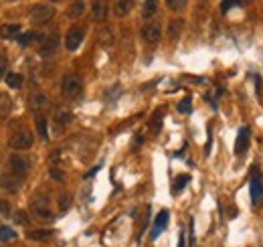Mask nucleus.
I'll return each instance as SVG.
<instances>
[{
    "label": "nucleus",
    "mask_w": 263,
    "mask_h": 247,
    "mask_svg": "<svg viewBox=\"0 0 263 247\" xmlns=\"http://www.w3.org/2000/svg\"><path fill=\"white\" fill-rule=\"evenodd\" d=\"M83 10H85V2H83V0H73L67 8V17L69 19H79L83 15Z\"/></svg>",
    "instance_id": "f3484780"
},
{
    "label": "nucleus",
    "mask_w": 263,
    "mask_h": 247,
    "mask_svg": "<svg viewBox=\"0 0 263 247\" xmlns=\"http://www.w3.org/2000/svg\"><path fill=\"white\" fill-rule=\"evenodd\" d=\"M10 213H12V211H10V203L2 199V201H0V215H4V217H8Z\"/></svg>",
    "instance_id": "f704fd0d"
},
{
    "label": "nucleus",
    "mask_w": 263,
    "mask_h": 247,
    "mask_svg": "<svg viewBox=\"0 0 263 247\" xmlns=\"http://www.w3.org/2000/svg\"><path fill=\"white\" fill-rule=\"evenodd\" d=\"M61 91L67 100H77L81 91H83V83H81V77L75 73H67L61 81Z\"/></svg>",
    "instance_id": "f03ea898"
},
{
    "label": "nucleus",
    "mask_w": 263,
    "mask_h": 247,
    "mask_svg": "<svg viewBox=\"0 0 263 247\" xmlns=\"http://www.w3.org/2000/svg\"><path fill=\"white\" fill-rule=\"evenodd\" d=\"M8 146L15 148V150H29L33 146V134H31V130H26V128L17 130L8 138Z\"/></svg>",
    "instance_id": "20e7f679"
},
{
    "label": "nucleus",
    "mask_w": 263,
    "mask_h": 247,
    "mask_svg": "<svg viewBox=\"0 0 263 247\" xmlns=\"http://www.w3.org/2000/svg\"><path fill=\"white\" fill-rule=\"evenodd\" d=\"M22 183H24V178L12 174L10 170L0 176V186H2L4 190H8V193H17V190L22 186Z\"/></svg>",
    "instance_id": "6e6552de"
},
{
    "label": "nucleus",
    "mask_w": 263,
    "mask_h": 247,
    "mask_svg": "<svg viewBox=\"0 0 263 247\" xmlns=\"http://www.w3.org/2000/svg\"><path fill=\"white\" fill-rule=\"evenodd\" d=\"M29 168H31V160L26 158V156L12 154V156L8 158V170H10L12 174H17V176H22V178H24V174L29 172Z\"/></svg>",
    "instance_id": "39448f33"
},
{
    "label": "nucleus",
    "mask_w": 263,
    "mask_h": 247,
    "mask_svg": "<svg viewBox=\"0 0 263 247\" xmlns=\"http://www.w3.org/2000/svg\"><path fill=\"white\" fill-rule=\"evenodd\" d=\"M51 178L57 183H63L65 181V172L63 170H57V168H51Z\"/></svg>",
    "instance_id": "72a5a7b5"
},
{
    "label": "nucleus",
    "mask_w": 263,
    "mask_h": 247,
    "mask_svg": "<svg viewBox=\"0 0 263 247\" xmlns=\"http://www.w3.org/2000/svg\"><path fill=\"white\" fill-rule=\"evenodd\" d=\"M8 2H15V0H8Z\"/></svg>",
    "instance_id": "79ce46f5"
},
{
    "label": "nucleus",
    "mask_w": 263,
    "mask_h": 247,
    "mask_svg": "<svg viewBox=\"0 0 263 247\" xmlns=\"http://www.w3.org/2000/svg\"><path fill=\"white\" fill-rule=\"evenodd\" d=\"M156 10H158V0H146L144 8H142V17H144L146 21H150L152 17L156 15Z\"/></svg>",
    "instance_id": "412c9836"
},
{
    "label": "nucleus",
    "mask_w": 263,
    "mask_h": 247,
    "mask_svg": "<svg viewBox=\"0 0 263 247\" xmlns=\"http://www.w3.org/2000/svg\"><path fill=\"white\" fill-rule=\"evenodd\" d=\"M10 112V95L0 93V118H6Z\"/></svg>",
    "instance_id": "393cba45"
},
{
    "label": "nucleus",
    "mask_w": 263,
    "mask_h": 247,
    "mask_svg": "<svg viewBox=\"0 0 263 247\" xmlns=\"http://www.w3.org/2000/svg\"><path fill=\"white\" fill-rule=\"evenodd\" d=\"M233 6H239L237 0H223V2H221V12H229Z\"/></svg>",
    "instance_id": "473e14b6"
},
{
    "label": "nucleus",
    "mask_w": 263,
    "mask_h": 247,
    "mask_svg": "<svg viewBox=\"0 0 263 247\" xmlns=\"http://www.w3.org/2000/svg\"><path fill=\"white\" fill-rule=\"evenodd\" d=\"M47 103H49V102H47V98H45L43 93H35L33 98H31V107H33V109H37V112H39L40 107H45Z\"/></svg>",
    "instance_id": "a878e982"
},
{
    "label": "nucleus",
    "mask_w": 263,
    "mask_h": 247,
    "mask_svg": "<svg viewBox=\"0 0 263 247\" xmlns=\"http://www.w3.org/2000/svg\"><path fill=\"white\" fill-rule=\"evenodd\" d=\"M160 35H162V31H160V24L158 22H150V24H146L144 29H142V39L146 41V43H150V45L158 43Z\"/></svg>",
    "instance_id": "ddd939ff"
},
{
    "label": "nucleus",
    "mask_w": 263,
    "mask_h": 247,
    "mask_svg": "<svg viewBox=\"0 0 263 247\" xmlns=\"http://www.w3.org/2000/svg\"><path fill=\"white\" fill-rule=\"evenodd\" d=\"M182 29H184V21H181V19L170 21V22H168V39H170V41H176L178 37H181Z\"/></svg>",
    "instance_id": "dca6fc26"
},
{
    "label": "nucleus",
    "mask_w": 263,
    "mask_h": 247,
    "mask_svg": "<svg viewBox=\"0 0 263 247\" xmlns=\"http://www.w3.org/2000/svg\"><path fill=\"white\" fill-rule=\"evenodd\" d=\"M45 39V35H40V33H37V31H29V33H19V37H17V41L22 45V47H29V45H33V43H40V41Z\"/></svg>",
    "instance_id": "4468645a"
},
{
    "label": "nucleus",
    "mask_w": 263,
    "mask_h": 247,
    "mask_svg": "<svg viewBox=\"0 0 263 247\" xmlns=\"http://www.w3.org/2000/svg\"><path fill=\"white\" fill-rule=\"evenodd\" d=\"M29 211L33 213V217L40 219V221H53L55 215L51 213V207H49V197L47 193H37L31 201V207Z\"/></svg>",
    "instance_id": "f257e3e1"
},
{
    "label": "nucleus",
    "mask_w": 263,
    "mask_h": 247,
    "mask_svg": "<svg viewBox=\"0 0 263 247\" xmlns=\"http://www.w3.org/2000/svg\"><path fill=\"white\" fill-rule=\"evenodd\" d=\"M83 39H85V31L81 29V26H71V29L67 31L65 35V47L67 51H77L83 43Z\"/></svg>",
    "instance_id": "423d86ee"
},
{
    "label": "nucleus",
    "mask_w": 263,
    "mask_h": 247,
    "mask_svg": "<svg viewBox=\"0 0 263 247\" xmlns=\"http://www.w3.org/2000/svg\"><path fill=\"white\" fill-rule=\"evenodd\" d=\"M26 237L33 239V241H45L49 237H53V231L51 229H33L26 233Z\"/></svg>",
    "instance_id": "6ab92c4d"
},
{
    "label": "nucleus",
    "mask_w": 263,
    "mask_h": 247,
    "mask_svg": "<svg viewBox=\"0 0 263 247\" xmlns=\"http://www.w3.org/2000/svg\"><path fill=\"white\" fill-rule=\"evenodd\" d=\"M35 124H37V130H39V136L43 140H47L49 138V132H47V118L43 116V114H37V118H35Z\"/></svg>",
    "instance_id": "4be33fe9"
},
{
    "label": "nucleus",
    "mask_w": 263,
    "mask_h": 247,
    "mask_svg": "<svg viewBox=\"0 0 263 247\" xmlns=\"http://www.w3.org/2000/svg\"><path fill=\"white\" fill-rule=\"evenodd\" d=\"M170 221V213L168 211H160L154 219V225H152V231H150V237L152 239H158V235L166 229V225H168Z\"/></svg>",
    "instance_id": "9b49d317"
},
{
    "label": "nucleus",
    "mask_w": 263,
    "mask_h": 247,
    "mask_svg": "<svg viewBox=\"0 0 263 247\" xmlns=\"http://www.w3.org/2000/svg\"><path fill=\"white\" fill-rule=\"evenodd\" d=\"M98 39H100V45L101 47H112L114 45V33H112V29H101L100 35H98Z\"/></svg>",
    "instance_id": "b1692460"
},
{
    "label": "nucleus",
    "mask_w": 263,
    "mask_h": 247,
    "mask_svg": "<svg viewBox=\"0 0 263 247\" xmlns=\"http://www.w3.org/2000/svg\"><path fill=\"white\" fill-rule=\"evenodd\" d=\"M186 2L188 0H166V6H168V10L172 12H181L186 8Z\"/></svg>",
    "instance_id": "cd10ccee"
},
{
    "label": "nucleus",
    "mask_w": 263,
    "mask_h": 247,
    "mask_svg": "<svg viewBox=\"0 0 263 247\" xmlns=\"http://www.w3.org/2000/svg\"><path fill=\"white\" fill-rule=\"evenodd\" d=\"M249 138H251V130H249L247 126H243L237 134V142H235V154L241 156L247 152V148H249Z\"/></svg>",
    "instance_id": "f8f14e48"
},
{
    "label": "nucleus",
    "mask_w": 263,
    "mask_h": 247,
    "mask_svg": "<svg viewBox=\"0 0 263 247\" xmlns=\"http://www.w3.org/2000/svg\"><path fill=\"white\" fill-rule=\"evenodd\" d=\"M15 219H17V223L31 225V219H29V215H26V211H17V213H15Z\"/></svg>",
    "instance_id": "7c9ffc66"
},
{
    "label": "nucleus",
    "mask_w": 263,
    "mask_h": 247,
    "mask_svg": "<svg viewBox=\"0 0 263 247\" xmlns=\"http://www.w3.org/2000/svg\"><path fill=\"white\" fill-rule=\"evenodd\" d=\"M140 144H142V136H138V138L134 140V148H140Z\"/></svg>",
    "instance_id": "4c0bfd02"
},
{
    "label": "nucleus",
    "mask_w": 263,
    "mask_h": 247,
    "mask_svg": "<svg viewBox=\"0 0 263 247\" xmlns=\"http://www.w3.org/2000/svg\"><path fill=\"white\" fill-rule=\"evenodd\" d=\"M51 2H61V0H51Z\"/></svg>",
    "instance_id": "a19ab883"
},
{
    "label": "nucleus",
    "mask_w": 263,
    "mask_h": 247,
    "mask_svg": "<svg viewBox=\"0 0 263 247\" xmlns=\"http://www.w3.org/2000/svg\"><path fill=\"white\" fill-rule=\"evenodd\" d=\"M134 8V0H116V4H114V15L123 19V17H128L130 15V10Z\"/></svg>",
    "instance_id": "2eb2a0df"
},
{
    "label": "nucleus",
    "mask_w": 263,
    "mask_h": 247,
    "mask_svg": "<svg viewBox=\"0 0 263 247\" xmlns=\"http://www.w3.org/2000/svg\"><path fill=\"white\" fill-rule=\"evenodd\" d=\"M107 12H109L107 0H91V19H93V22H103L107 19Z\"/></svg>",
    "instance_id": "1a4fd4ad"
},
{
    "label": "nucleus",
    "mask_w": 263,
    "mask_h": 247,
    "mask_svg": "<svg viewBox=\"0 0 263 247\" xmlns=\"http://www.w3.org/2000/svg\"><path fill=\"white\" fill-rule=\"evenodd\" d=\"M69 205H71V197H69L67 193H63V195L59 197V207H61V211H67Z\"/></svg>",
    "instance_id": "2f4dec72"
},
{
    "label": "nucleus",
    "mask_w": 263,
    "mask_h": 247,
    "mask_svg": "<svg viewBox=\"0 0 263 247\" xmlns=\"http://www.w3.org/2000/svg\"><path fill=\"white\" fill-rule=\"evenodd\" d=\"M73 120V116H71V112H67V109H59L57 114H55V128H65L69 122Z\"/></svg>",
    "instance_id": "a211bd4d"
},
{
    "label": "nucleus",
    "mask_w": 263,
    "mask_h": 247,
    "mask_svg": "<svg viewBox=\"0 0 263 247\" xmlns=\"http://www.w3.org/2000/svg\"><path fill=\"white\" fill-rule=\"evenodd\" d=\"M4 83L12 89H20L22 87V77L19 73H6L4 75Z\"/></svg>",
    "instance_id": "5701e85b"
},
{
    "label": "nucleus",
    "mask_w": 263,
    "mask_h": 247,
    "mask_svg": "<svg viewBox=\"0 0 263 247\" xmlns=\"http://www.w3.org/2000/svg\"><path fill=\"white\" fill-rule=\"evenodd\" d=\"M0 239L8 241V239H17V231L8 227V225H0Z\"/></svg>",
    "instance_id": "bb28decb"
},
{
    "label": "nucleus",
    "mask_w": 263,
    "mask_h": 247,
    "mask_svg": "<svg viewBox=\"0 0 263 247\" xmlns=\"http://www.w3.org/2000/svg\"><path fill=\"white\" fill-rule=\"evenodd\" d=\"M98 170H100V166H95V168H91V170H89V172H87L85 176H83V178H85V181H89V178H91V176H95V174H98Z\"/></svg>",
    "instance_id": "e433bc0d"
},
{
    "label": "nucleus",
    "mask_w": 263,
    "mask_h": 247,
    "mask_svg": "<svg viewBox=\"0 0 263 247\" xmlns=\"http://www.w3.org/2000/svg\"><path fill=\"white\" fill-rule=\"evenodd\" d=\"M237 2H239V6H245V4L251 2V0H237Z\"/></svg>",
    "instance_id": "ea45409f"
},
{
    "label": "nucleus",
    "mask_w": 263,
    "mask_h": 247,
    "mask_svg": "<svg viewBox=\"0 0 263 247\" xmlns=\"http://www.w3.org/2000/svg\"><path fill=\"white\" fill-rule=\"evenodd\" d=\"M55 17V8L51 4H35L31 10H29V21L35 24V26H43L47 22H51Z\"/></svg>",
    "instance_id": "7ed1b4c3"
},
{
    "label": "nucleus",
    "mask_w": 263,
    "mask_h": 247,
    "mask_svg": "<svg viewBox=\"0 0 263 247\" xmlns=\"http://www.w3.org/2000/svg\"><path fill=\"white\" fill-rule=\"evenodd\" d=\"M190 183V176L188 174H181V176H176V181H174V193H181V190Z\"/></svg>",
    "instance_id": "c85d7f7f"
},
{
    "label": "nucleus",
    "mask_w": 263,
    "mask_h": 247,
    "mask_svg": "<svg viewBox=\"0 0 263 247\" xmlns=\"http://www.w3.org/2000/svg\"><path fill=\"white\" fill-rule=\"evenodd\" d=\"M178 247H184V233H181V237H178Z\"/></svg>",
    "instance_id": "58836bf2"
},
{
    "label": "nucleus",
    "mask_w": 263,
    "mask_h": 247,
    "mask_svg": "<svg viewBox=\"0 0 263 247\" xmlns=\"http://www.w3.org/2000/svg\"><path fill=\"white\" fill-rule=\"evenodd\" d=\"M57 49H59V37H57V35H51V37H45V39L39 43L37 53H39V57L47 59V57H51V55L57 51Z\"/></svg>",
    "instance_id": "0eeeda50"
},
{
    "label": "nucleus",
    "mask_w": 263,
    "mask_h": 247,
    "mask_svg": "<svg viewBox=\"0 0 263 247\" xmlns=\"http://www.w3.org/2000/svg\"><path fill=\"white\" fill-rule=\"evenodd\" d=\"M6 65H8L6 55H0V79H2V77L6 75Z\"/></svg>",
    "instance_id": "c9c22d12"
},
{
    "label": "nucleus",
    "mask_w": 263,
    "mask_h": 247,
    "mask_svg": "<svg viewBox=\"0 0 263 247\" xmlns=\"http://www.w3.org/2000/svg\"><path fill=\"white\" fill-rule=\"evenodd\" d=\"M20 33V24H4L2 29H0V37L2 39H17Z\"/></svg>",
    "instance_id": "aec40b11"
},
{
    "label": "nucleus",
    "mask_w": 263,
    "mask_h": 247,
    "mask_svg": "<svg viewBox=\"0 0 263 247\" xmlns=\"http://www.w3.org/2000/svg\"><path fill=\"white\" fill-rule=\"evenodd\" d=\"M190 105H192V100H190V98H182L181 103L176 105V109H178L181 114H190Z\"/></svg>",
    "instance_id": "c756f323"
},
{
    "label": "nucleus",
    "mask_w": 263,
    "mask_h": 247,
    "mask_svg": "<svg viewBox=\"0 0 263 247\" xmlns=\"http://www.w3.org/2000/svg\"><path fill=\"white\" fill-rule=\"evenodd\" d=\"M249 193H251L253 205H261L263 203V181H261L259 172L251 176V183H249Z\"/></svg>",
    "instance_id": "9d476101"
}]
</instances>
